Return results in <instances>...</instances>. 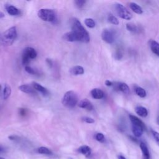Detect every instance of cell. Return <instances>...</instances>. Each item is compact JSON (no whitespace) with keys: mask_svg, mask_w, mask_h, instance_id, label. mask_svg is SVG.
Masks as SVG:
<instances>
[{"mask_svg":"<svg viewBox=\"0 0 159 159\" xmlns=\"http://www.w3.org/2000/svg\"><path fill=\"white\" fill-rule=\"evenodd\" d=\"M11 94V86L8 85L6 84L5 87H4V90H3V98L4 100H8Z\"/></svg>","mask_w":159,"mask_h":159,"instance_id":"22","label":"cell"},{"mask_svg":"<svg viewBox=\"0 0 159 159\" xmlns=\"http://www.w3.org/2000/svg\"><path fill=\"white\" fill-rule=\"evenodd\" d=\"M118 159H126L124 157L122 156V155H118Z\"/></svg>","mask_w":159,"mask_h":159,"instance_id":"39","label":"cell"},{"mask_svg":"<svg viewBox=\"0 0 159 159\" xmlns=\"http://www.w3.org/2000/svg\"><path fill=\"white\" fill-rule=\"evenodd\" d=\"M6 9L11 16H17L21 14V11L13 5H7L6 6Z\"/></svg>","mask_w":159,"mask_h":159,"instance_id":"10","label":"cell"},{"mask_svg":"<svg viewBox=\"0 0 159 159\" xmlns=\"http://www.w3.org/2000/svg\"><path fill=\"white\" fill-rule=\"evenodd\" d=\"M126 28L129 31L132 32H137L139 31V29L136 26V25L133 23H128L126 24Z\"/></svg>","mask_w":159,"mask_h":159,"instance_id":"26","label":"cell"},{"mask_svg":"<svg viewBox=\"0 0 159 159\" xmlns=\"http://www.w3.org/2000/svg\"><path fill=\"white\" fill-rule=\"evenodd\" d=\"M96 139L100 142H103L104 140V136L103 134L102 133H98L95 136Z\"/></svg>","mask_w":159,"mask_h":159,"instance_id":"32","label":"cell"},{"mask_svg":"<svg viewBox=\"0 0 159 159\" xmlns=\"http://www.w3.org/2000/svg\"><path fill=\"white\" fill-rule=\"evenodd\" d=\"M115 8L118 15L121 18H122V19L125 20H131L132 19V14L122 5L116 4V5Z\"/></svg>","mask_w":159,"mask_h":159,"instance_id":"5","label":"cell"},{"mask_svg":"<svg viewBox=\"0 0 159 159\" xmlns=\"http://www.w3.org/2000/svg\"><path fill=\"white\" fill-rule=\"evenodd\" d=\"M78 107L81 108H84V109H86L88 111H92L93 110V106L92 104V103L87 99H84L81 100L78 103Z\"/></svg>","mask_w":159,"mask_h":159,"instance_id":"8","label":"cell"},{"mask_svg":"<svg viewBox=\"0 0 159 159\" xmlns=\"http://www.w3.org/2000/svg\"><path fill=\"white\" fill-rule=\"evenodd\" d=\"M91 95L94 99L100 100L104 97V94L102 90L99 88H94L91 91Z\"/></svg>","mask_w":159,"mask_h":159,"instance_id":"12","label":"cell"},{"mask_svg":"<svg viewBox=\"0 0 159 159\" xmlns=\"http://www.w3.org/2000/svg\"><path fill=\"white\" fill-rule=\"evenodd\" d=\"M68 159H73V158H68Z\"/></svg>","mask_w":159,"mask_h":159,"instance_id":"44","label":"cell"},{"mask_svg":"<svg viewBox=\"0 0 159 159\" xmlns=\"http://www.w3.org/2000/svg\"><path fill=\"white\" fill-rule=\"evenodd\" d=\"M23 53H26V55L30 58L31 59H34L37 57V53L35 50L32 47H26L24 50Z\"/></svg>","mask_w":159,"mask_h":159,"instance_id":"16","label":"cell"},{"mask_svg":"<svg viewBox=\"0 0 159 159\" xmlns=\"http://www.w3.org/2000/svg\"><path fill=\"white\" fill-rule=\"evenodd\" d=\"M157 123L159 125V116H158L157 118Z\"/></svg>","mask_w":159,"mask_h":159,"instance_id":"41","label":"cell"},{"mask_svg":"<svg viewBox=\"0 0 159 159\" xmlns=\"http://www.w3.org/2000/svg\"><path fill=\"white\" fill-rule=\"evenodd\" d=\"M152 134H153V136L155 140V141L157 142L158 145L159 146V133L156 131H152Z\"/></svg>","mask_w":159,"mask_h":159,"instance_id":"34","label":"cell"},{"mask_svg":"<svg viewBox=\"0 0 159 159\" xmlns=\"http://www.w3.org/2000/svg\"><path fill=\"white\" fill-rule=\"evenodd\" d=\"M105 85L107 86H111L112 85H113V83H112L111 81L110 80H106L105 82Z\"/></svg>","mask_w":159,"mask_h":159,"instance_id":"37","label":"cell"},{"mask_svg":"<svg viewBox=\"0 0 159 159\" xmlns=\"http://www.w3.org/2000/svg\"><path fill=\"white\" fill-rule=\"evenodd\" d=\"M18 137L17 136H11L9 137V139L10 140H17V139Z\"/></svg>","mask_w":159,"mask_h":159,"instance_id":"38","label":"cell"},{"mask_svg":"<svg viewBox=\"0 0 159 159\" xmlns=\"http://www.w3.org/2000/svg\"><path fill=\"white\" fill-rule=\"evenodd\" d=\"M20 91L27 94H34L35 93L34 88L32 86L28 85H22L19 86Z\"/></svg>","mask_w":159,"mask_h":159,"instance_id":"14","label":"cell"},{"mask_svg":"<svg viewBox=\"0 0 159 159\" xmlns=\"http://www.w3.org/2000/svg\"><path fill=\"white\" fill-rule=\"evenodd\" d=\"M135 111L139 116L142 118H146L148 115L147 110L143 106H137L135 108Z\"/></svg>","mask_w":159,"mask_h":159,"instance_id":"19","label":"cell"},{"mask_svg":"<svg viewBox=\"0 0 159 159\" xmlns=\"http://www.w3.org/2000/svg\"><path fill=\"white\" fill-rule=\"evenodd\" d=\"M38 152L41 154H46V155H51L52 152L50 149H47L45 147H41L38 149Z\"/></svg>","mask_w":159,"mask_h":159,"instance_id":"27","label":"cell"},{"mask_svg":"<svg viewBox=\"0 0 159 159\" xmlns=\"http://www.w3.org/2000/svg\"><path fill=\"white\" fill-rule=\"evenodd\" d=\"M32 87L34 88L35 90H37V91L41 93L45 96H47L49 95L48 90L37 82H32Z\"/></svg>","mask_w":159,"mask_h":159,"instance_id":"9","label":"cell"},{"mask_svg":"<svg viewBox=\"0 0 159 159\" xmlns=\"http://www.w3.org/2000/svg\"><path fill=\"white\" fill-rule=\"evenodd\" d=\"M108 21L110 22L111 24H114V25H118L119 24V22L117 17H116L113 14H110L108 16Z\"/></svg>","mask_w":159,"mask_h":159,"instance_id":"29","label":"cell"},{"mask_svg":"<svg viewBox=\"0 0 159 159\" xmlns=\"http://www.w3.org/2000/svg\"><path fill=\"white\" fill-rule=\"evenodd\" d=\"M71 31L74 32L78 35L80 42L88 43L90 41V37L88 31L82 26L80 21L77 18H72L71 19Z\"/></svg>","mask_w":159,"mask_h":159,"instance_id":"1","label":"cell"},{"mask_svg":"<svg viewBox=\"0 0 159 159\" xmlns=\"http://www.w3.org/2000/svg\"><path fill=\"white\" fill-rule=\"evenodd\" d=\"M0 159H5V158H3V157H0Z\"/></svg>","mask_w":159,"mask_h":159,"instance_id":"42","label":"cell"},{"mask_svg":"<svg viewBox=\"0 0 159 159\" xmlns=\"http://www.w3.org/2000/svg\"><path fill=\"white\" fill-rule=\"evenodd\" d=\"M26 114V110L25 109H21L20 110V114L21 116H24Z\"/></svg>","mask_w":159,"mask_h":159,"instance_id":"36","label":"cell"},{"mask_svg":"<svg viewBox=\"0 0 159 159\" xmlns=\"http://www.w3.org/2000/svg\"><path fill=\"white\" fill-rule=\"evenodd\" d=\"M31 59L29 57L26 53H23V55H22V63L23 65H24L25 67L28 66L29 63L30 62Z\"/></svg>","mask_w":159,"mask_h":159,"instance_id":"28","label":"cell"},{"mask_svg":"<svg viewBox=\"0 0 159 159\" xmlns=\"http://www.w3.org/2000/svg\"><path fill=\"white\" fill-rule=\"evenodd\" d=\"M4 17H5V14L2 12H0V18H3Z\"/></svg>","mask_w":159,"mask_h":159,"instance_id":"40","label":"cell"},{"mask_svg":"<svg viewBox=\"0 0 159 159\" xmlns=\"http://www.w3.org/2000/svg\"><path fill=\"white\" fill-rule=\"evenodd\" d=\"M70 73L73 75H80L84 74L85 73V70L83 67L82 66H75L72 67L70 70Z\"/></svg>","mask_w":159,"mask_h":159,"instance_id":"15","label":"cell"},{"mask_svg":"<svg viewBox=\"0 0 159 159\" xmlns=\"http://www.w3.org/2000/svg\"><path fill=\"white\" fill-rule=\"evenodd\" d=\"M129 6L131 9L134 12L136 13V14H141L143 13V10L141 7L139 5H138L136 3H129Z\"/></svg>","mask_w":159,"mask_h":159,"instance_id":"21","label":"cell"},{"mask_svg":"<svg viewBox=\"0 0 159 159\" xmlns=\"http://www.w3.org/2000/svg\"><path fill=\"white\" fill-rule=\"evenodd\" d=\"M37 15L40 19L46 22H52L55 19V13L50 9H41Z\"/></svg>","mask_w":159,"mask_h":159,"instance_id":"3","label":"cell"},{"mask_svg":"<svg viewBox=\"0 0 159 159\" xmlns=\"http://www.w3.org/2000/svg\"><path fill=\"white\" fill-rule=\"evenodd\" d=\"M78 100L77 93L73 91H68L65 93L62 103L64 106L68 108H72L77 105Z\"/></svg>","mask_w":159,"mask_h":159,"instance_id":"2","label":"cell"},{"mask_svg":"<svg viewBox=\"0 0 159 159\" xmlns=\"http://www.w3.org/2000/svg\"><path fill=\"white\" fill-rule=\"evenodd\" d=\"M0 88H1V86H0Z\"/></svg>","mask_w":159,"mask_h":159,"instance_id":"45","label":"cell"},{"mask_svg":"<svg viewBox=\"0 0 159 159\" xmlns=\"http://www.w3.org/2000/svg\"><path fill=\"white\" fill-rule=\"evenodd\" d=\"M149 44L150 47V49L153 53L156 54L157 56L159 57V44L155 41L151 39L149 42Z\"/></svg>","mask_w":159,"mask_h":159,"instance_id":"13","label":"cell"},{"mask_svg":"<svg viewBox=\"0 0 159 159\" xmlns=\"http://www.w3.org/2000/svg\"><path fill=\"white\" fill-rule=\"evenodd\" d=\"M140 149L142 150L143 158L144 159H150V153L149 150L146 146V144L144 142H141L140 144Z\"/></svg>","mask_w":159,"mask_h":159,"instance_id":"18","label":"cell"},{"mask_svg":"<svg viewBox=\"0 0 159 159\" xmlns=\"http://www.w3.org/2000/svg\"><path fill=\"white\" fill-rule=\"evenodd\" d=\"M82 121L86 122V123H88V124H93L95 122V120H94L93 118H90V117L82 118Z\"/></svg>","mask_w":159,"mask_h":159,"instance_id":"33","label":"cell"},{"mask_svg":"<svg viewBox=\"0 0 159 159\" xmlns=\"http://www.w3.org/2000/svg\"><path fill=\"white\" fill-rule=\"evenodd\" d=\"M75 5L77 8H82L85 5L86 1L85 0H75L74 1Z\"/></svg>","mask_w":159,"mask_h":159,"instance_id":"30","label":"cell"},{"mask_svg":"<svg viewBox=\"0 0 159 159\" xmlns=\"http://www.w3.org/2000/svg\"><path fill=\"white\" fill-rule=\"evenodd\" d=\"M102 38L108 44H112L114 41L113 32L109 29H104L102 33Z\"/></svg>","mask_w":159,"mask_h":159,"instance_id":"6","label":"cell"},{"mask_svg":"<svg viewBox=\"0 0 159 159\" xmlns=\"http://www.w3.org/2000/svg\"><path fill=\"white\" fill-rule=\"evenodd\" d=\"M132 132L134 135L136 137H141L142 135L143 134L144 129L142 127H140V126L132 124Z\"/></svg>","mask_w":159,"mask_h":159,"instance_id":"17","label":"cell"},{"mask_svg":"<svg viewBox=\"0 0 159 159\" xmlns=\"http://www.w3.org/2000/svg\"><path fill=\"white\" fill-rule=\"evenodd\" d=\"M129 119H130V120H131L132 124L139 126H140V127L143 128L144 129V130L146 129V126H145V124H144V122L137 117L135 116H134V115L130 114L129 115Z\"/></svg>","mask_w":159,"mask_h":159,"instance_id":"11","label":"cell"},{"mask_svg":"<svg viewBox=\"0 0 159 159\" xmlns=\"http://www.w3.org/2000/svg\"><path fill=\"white\" fill-rule=\"evenodd\" d=\"M136 93L137 95V96H139L140 98H145L147 95L146 91L144 88L141 87H137L135 90Z\"/></svg>","mask_w":159,"mask_h":159,"instance_id":"24","label":"cell"},{"mask_svg":"<svg viewBox=\"0 0 159 159\" xmlns=\"http://www.w3.org/2000/svg\"><path fill=\"white\" fill-rule=\"evenodd\" d=\"M63 38L68 42H80L78 35L73 31L67 32L63 35Z\"/></svg>","mask_w":159,"mask_h":159,"instance_id":"7","label":"cell"},{"mask_svg":"<svg viewBox=\"0 0 159 159\" xmlns=\"http://www.w3.org/2000/svg\"><path fill=\"white\" fill-rule=\"evenodd\" d=\"M46 62L47 63L48 65L49 66V67L52 68L53 67V62H52V60L50 59H46Z\"/></svg>","mask_w":159,"mask_h":159,"instance_id":"35","label":"cell"},{"mask_svg":"<svg viewBox=\"0 0 159 159\" xmlns=\"http://www.w3.org/2000/svg\"><path fill=\"white\" fill-rule=\"evenodd\" d=\"M25 70L26 72H27L28 73L31 74V75H35L37 74V71H36L34 68H32V67L29 66H26L25 67Z\"/></svg>","mask_w":159,"mask_h":159,"instance_id":"31","label":"cell"},{"mask_svg":"<svg viewBox=\"0 0 159 159\" xmlns=\"http://www.w3.org/2000/svg\"><path fill=\"white\" fill-rule=\"evenodd\" d=\"M78 152L79 153L85 155L86 157H88L91 154L92 150L90 149V147L87 146H83L78 148Z\"/></svg>","mask_w":159,"mask_h":159,"instance_id":"20","label":"cell"},{"mask_svg":"<svg viewBox=\"0 0 159 159\" xmlns=\"http://www.w3.org/2000/svg\"><path fill=\"white\" fill-rule=\"evenodd\" d=\"M1 151V147H0V152Z\"/></svg>","mask_w":159,"mask_h":159,"instance_id":"43","label":"cell"},{"mask_svg":"<svg viewBox=\"0 0 159 159\" xmlns=\"http://www.w3.org/2000/svg\"><path fill=\"white\" fill-rule=\"evenodd\" d=\"M85 24L89 28H94L96 26V23L92 18H86L85 19Z\"/></svg>","mask_w":159,"mask_h":159,"instance_id":"25","label":"cell"},{"mask_svg":"<svg viewBox=\"0 0 159 159\" xmlns=\"http://www.w3.org/2000/svg\"><path fill=\"white\" fill-rule=\"evenodd\" d=\"M118 89L125 94H129L130 92L129 87L128 85L124 83H120L118 84Z\"/></svg>","mask_w":159,"mask_h":159,"instance_id":"23","label":"cell"},{"mask_svg":"<svg viewBox=\"0 0 159 159\" xmlns=\"http://www.w3.org/2000/svg\"><path fill=\"white\" fill-rule=\"evenodd\" d=\"M17 36V29L15 26H13L7 29L3 34V40L6 44H11Z\"/></svg>","mask_w":159,"mask_h":159,"instance_id":"4","label":"cell"}]
</instances>
